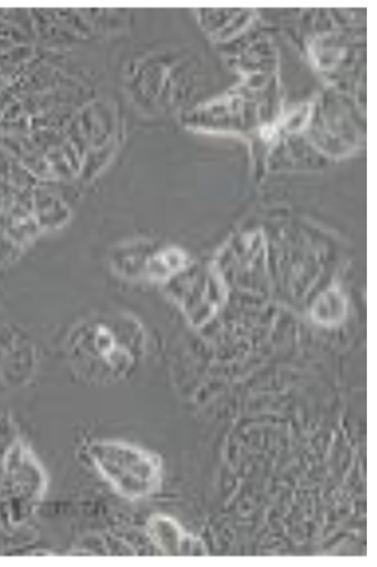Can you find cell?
<instances>
[{
    "label": "cell",
    "mask_w": 377,
    "mask_h": 567,
    "mask_svg": "<svg viewBox=\"0 0 377 567\" xmlns=\"http://www.w3.org/2000/svg\"><path fill=\"white\" fill-rule=\"evenodd\" d=\"M143 352L140 337L98 323L71 340L69 359L80 379L93 384H113L128 379L137 369L145 355Z\"/></svg>",
    "instance_id": "cell-1"
},
{
    "label": "cell",
    "mask_w": 377,
    "mask_h": 567,
    "mask_svg": "<svg viewBox=\"0 0 377 567\" xmlns=\"http://www.w3.org/2000/svg\"><path fill=\"white\" fill-rule=\"evenodd\" d=\"M88 456L95 471L121 497L137 502L160 493L164 468L160 456L132 443L98 440L89 443Z\"/></svg>",
    "instance_id": "cell-2"
},
{
    "label": "cell",
    "mask_w": 377,
    "mask_h": 567,
    "mask_svg": "<svg viewBox=\"0 0 377 567\" xmlns=\"http://www.w3.org/2000/svg\"><path fill=\"white\" fill-rule=\"evenodd\" d=\"M151 540L161 553L170 556H204L207 547L198 537L185 532L173 517L155 514L147 522Z\"/></svg>",
    "instance_id": "cell-3"
}]
</instances>
